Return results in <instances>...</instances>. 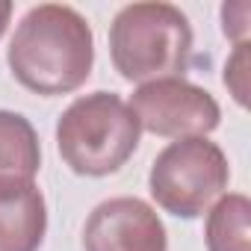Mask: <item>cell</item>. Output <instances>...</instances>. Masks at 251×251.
Listing matches in <instances>:
<instances>
[{
	"label": "cell",
	"mask_w": 251,
	"mask_h": 251,
	"mask_svg": "<svg viewBox=\"0 0 251 251\" xmlns=\"http://www.w3.org/2000/svg\"><path fill=\"white\" fill-rule=\"evenodd\" d=\"M12 77L45 98L77 92L95 65V36L89 21L65 3L33 6L6 50Z\"/></svg>",
	"instance_id": "1"
},
{
	"label": "cell",
	"mask_w": 251,
	"mask_h": 251,
	"mask_svg": "<svg viewBox=\"0 0 251 251\" xmlns=\"http://www.w3.org/2000/svg\"><path fill=\"white\" fill-rule=\"evenodd\" d=\"M109 56L127 83L183 77L192 56L189 18L175 3H127L109 24Z\"/></svg>",
	"instance_id": "2"
},
{
	"label": "cell",
	"mask_w": 251,
	"mask_h": 251,
	"mask_svg": "<svg viewBox=\"0 0 251 251\" xmlns=\"http://www.w3.org/2000/svg\"><path fill=\"white\" fill-rule=\"evenodd\" d=\"M142 127L115 92L80 95L56 121L62 163L83 177L115 175L139 148Z\"/></svg>",
	"instance_id": "3"
},
{
	"label": "cell",
	"mask_w": 251,
	"mask_h": 251,
	"mask_svg": "<svg viewBox=\"0 0 251 251\" xmlns=\"http://www.w3.org/2000/svg\"><path fill=\"white\" fill-rule=\"evenodd\" d=\"M230 166L225 151L207 136L175 139L151 163L148 186L160 210L177 219L204 216L227 189Z\"/></svg>",
	"instance_id": "4"
},
{
	"label": "cell",
	"mask_w": 251,
	"mask_h": 251,
	"mask_svg": "<svg viewBox=\"0 0 251 251\" xmlns=\"http://www.w3.org/2000/svg\"><path fill=\"white\" fill-rule=\"evenodd\" d=\"M127 106L142 130L163 139L207 136L222 121L216 98L183 77H166L136 86Z\"/></svg>",
	"instance_id": "5"
},
{
	"label": "cell",
	"mask_w": 251,
	"mask_h": 251,
	"mask_svg": "<svg viewBox=\"0 0 251 251\" xmlns=\"http://www.w3.org/2000/svg\"><path fill=\"white\" fill-rule=\"evenodd\" d=\"M86 251H169L166 225L142 198L100 201L83 225Z\"/></svg>",
	"instance_id": "6"
},
{
	"label": "cell",
	"mask_w": 251,
	"mask_h": 251,
	"mask_svg": "<svg viewBox=\"0 0 251 251\" xmlns=\"http://www.w3.org/2000/svg\"><path fill=\"white\" fill-rule=\"evenodd\" d=\"M42 145L36 127L12 109H0V195L36 186Z\"/></svg>",
	"instance_id": "7"
},
{
	"label": "cell",
	"mask_w": 251,
	"mask_h": 251,
	"mask_svg": "<svg viewBox=\"0 0 251 251\" xmlns=\"http://www.w3.org/2000/svg\"><path fill=\"white\" fill-rule=\"evenodd\" d=\"M48 233V204L39 186L0 195V251H39Z\"/></svg>",
	"instance_id": "8"
},
{
	"label": "cell",
	"mask_w": 251,
	"mask_h": 251,
	"mask_svg": "<svg viewBox=\"0 0 251 251\" xmlns=\"http://www.w3.org/2000/svg\"><path fill=\"white\" fill-rule=\"evenodd\" d=\"M207 251H251V201L242 192L222 195L207 210Z\"/></svg>",
	"instance_id": "9"
},
{
	"label": "cell",
	"mask_w": 251,
	"mask_h": 251,
	"mask_svg": "<svg viewBox=\"0 0 251 251\" xmlns=\"http://www.w3.org/2000/svg\"><path fill=\"white\" fill-rule=\"evenodd\" d=\"M248 48H251L248 42L233 45V53L225 62V86H227V92L233 95V100L239 106H248V68H251Z\"/></svg>",
	"instance_id": "10"
},
{
	"label": "cell",
	"mask_w": 251,
	"mask_h": 251,
	"mask_svg": "<svg viewBox=\"0 0 251 251\" xmlns=\"http://www.w3.org/2000/svg\"><path fill=\"white\" fill-rule=\"evenodd\" d=\"M248 18H251V3H248V0H233V3H225L222 6V33L233 45L248 42Z\"/></svg>",
	"instance_id": "11"
},
{
	"label": "cell",
	"mask_w": 251,
	"mask_h": 251,
	"mask_svg": "<svg viewBox=\"0 0 251 251\" xmlns=\"http://www.w3.org/2000/svg\"><path fill=\"white\" fill-rule=\"evenodd\" d=\"M9 18H12V3H9V0H0V36L6 33Z\"/></svg>",
	"instance_id": "12"
}]
</instances>
